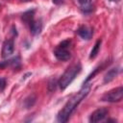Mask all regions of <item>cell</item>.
<instances>
[{
  "instance_id": "1",
  "label": "cell",
  "mask_w": 123,
  "mask_h": 123,
  "mask_svg": "<svg viewBox=\"0 0 123 123\" xmlns=\"http://www.w3.org/2000/svg\"><path fill=\"white\" fill-rule=\"evenodd\" d=\"M90 90V85H84L83 87L76 92L63 106V108L58 112L57 115V121L58 122H66L69 117L71 116V114L74 112V111L77 109V107L79 106V104L87 96V94L89 93Z\"/></svg>"
},
{
  "instance_id": "2",
  "label": "cell",
  "mask_w": 123,
  "mask_h": 123,
  "mask_svg": "<svg viewBox=\"0 0 123 123\" xmlns=\"http://www.w3.org/2000/svg\"><path fill=\"white\" fill-rule=\"evenodd\" d=\"M81 70H82V65L80 62H76L68 66L58 81V86H60V88L62 90H64L77 77V75L81 72Z\"/></svg>"
},
{
  "instance_id": "3",
  "label": "cell",
  "mask_w": 123,
  "mask_h": 123,
  "mask_svg": "<svg viewBox=\"0 0 123 123\" xmlns=\"http://www.w3.org/2000/svg\"><path fill=\"white\" fill-rule=\"evenodd\" d=\"M70 39H65L62 41L54 50V56L57 60L62 62H66L71 58V54L68 51V47L70 45Z\"/></svg>"
},
{
  "instance_id": "4",
  "label": "cell",
  "mask_w": 123,
  "mask_h": 123,
  "mask_svg": "<svg viewBox=\"0 0 123 123\" xmlns=\"http://www.w3.org/2000/svg\"><path fill=\"white\" fill-rule=\"evenodd\" d=\"M122 98H123V87L120 86L105 93L102 96L101 100L109 103H117V102H120Z\"/></svg>"
},
{
  "instance_id": "5",
  "label": "cell",
  "mask_w": 123,
  "mask_h": 123,
  "mask_svg": "<svg viewBox=\"0 0 123 123\" xmlns=\"http://www.w3.org/2000/svg\"><path fill=\"white\" fill-rule=\"evenodd\" d=\"M109 113V111L108 109L106 108H100V109H97L95 110L89 116V122L91 123H96V122H101L103 121L107 115Z\"/></svg>"
},
{
  "instance_id": "6",
  "label": "cell",
  "mask_w": 123,
  "mask_h": 123,
  "mask_svg": "<svg viewBox=\"0 0 123 123\" xmlns=\"http://www.w3.org/2000/svg\"><path fill=\"white\" fill-rule=\"evenodd\" d=\"M14 50V41L12 38L6 39L2 46V58H8L12 55Z\"/></svg>"
},
{
  "instance_id": "7",
  "label": "cell",
  "mask_w": 123,
  "mask_h": 123,
  "mask_svg": "<svg viewBox=\"0 0 123 123\" xmlns=\"http://www.w3.org/2000/svg\"><path fill=\"white\" fill-rule=\"evenodd\" d=\"M77 34L83 38V39H86V40H88L92 37V35H93V30L87 26H81L79 27V29L77 30Z\"/></svg>"
},
{
  "instance_id": "8",
  "label": "cell",
  "mask_w": 123,
  "mask_h": 123,
  "mask_svg": "<svg viewBox=\"0 0 123 123\" xmlns=\"http://www.w3.org/2000/svg\"><path fill=\"white\" fill-rule=\"evenodd\" d=\"M34 16H35V10H28V11H26V12H24L22 13L21 19H22V21H23L26 25L29 26V25L35 20Z\"/></svg>"
},
{
  "instance_id": "9",
  "label": "cell",
  "mask_w": 123,
  "mask_h": 123,
  "mask_svg": "<svg viewBox=\"0 0 123 123\" xmlns=\"http://www.w3.org/2000/svg\"><path fill=\"white\" fill-rule=\"evenodd\" d=\"M119 73V68L118 67H113L111 69H110L104 76V84L106 83H110L111 82Z\"/></svg>"
},
{
  "instance_id": "10",
  "label": "cell",
  "mask_w": 123,
  "mask_h": 123,
  "mask_svg": "<svg viewBox=\"0 0 123 123\" xmlns=\"http://www.w3.org/2000/svg\"><path fill=\"white\" fill-rule=\"evenodd\" d=\"M29 29H30V32H31L32 35L37 36V35H38V34L41 32L42 24H41L40 21H36V20H34V21L29 25Z\"/></svg>"
},
{
  "instance_id": "11",
  "label": "cell",
  "mask_w": 123,
  "mask_h": 123,
  "mask_svg": "<svg viewBox=\"0 0 123 123\" xmlns=\"http://www.w3.org/2000/svg\"><path fill=\"white\" fill-rule=\"evenodd\" d=\"M109 63H110V62H104V63H102L101 65L97 66V67H96V68L93 70V72H91V73H90V74H89V75L86 77V79L84 81V85L87 84V83H88V82H89L91 79H93V78H94V76H95V75H96V74H97L99 71H101L103 68H105V66H106L107 64H109Z\"/></svg>"
},
{
  "instance_id": "12",
  "label": "cell",
  "mask_w": 123,
  "mask_h": 123,
  "mask_svg": "<svg viewBox=\"0 0 123 123\" xmlns=\"http://www.w3.org/2000/svg\"><path fill=\"white\" fill-rule=\"evenodd\" d=\"M19 63H20V59L17 56L16 58H13V59H11L9 61L0 62V67H5V66H8V65H12L13 67H16L17 65H19Z\"/></svg>"
},
{
  "instance_id": "13",
  "label": "cell",
  "mask_w": 123,
  "mask_h": 123,
  "mask_svg": "<svg viewBox=\"0 0 123 123\" xmlns=\"http://www.w3.org/2000/svg\"><path fill=\"white\" fill-rule=\"evenodd\" d=\"M36 101H37L36 95L35 94H31L27 98H25V100H24V107L26 109H30V108H32L36 104Z\"/></svg>"
},
{
  "instance_id": "14",
  "label": "cell",
  "mask_w": 123,
  "mask_h": 123,
  "mask_svg": "<svg viewBox=\"0 0 123 123\" xmlns=\"http://www.w3.org/2000/svg\"><path fill=\"white\" fill-rule=\"evenodd\" d=\"M101 43H102V39H98V40L95 42L94 46L92 47V49H91V51H90L89 59H94V58L97 56V54H98V52H99V50H100V47H101Z\"/></svg>"
},
{
  "instance_id": "15",
  "label": "cell",
  "mask_w": 123,
  "mask_h": 123,
  "mask_svg": "<svg viewBox=\"0 0 123 123\" xmlns=\"http://www.w3.org/2000/svg\"><path fill=\"white\" fill-rule=\"evenodd\" d=\"M48 89L50 91H54L56 89V87L58 86V81L55 79V78H52L49 82H48Z\"/></svg>"
},
{
  "instance_id": "16",
  "label": "cell",
  "mask_w": 123,
  "mask_h": 123,
  "mask_svg": "<svg viewBox=\"0 0 123 123\" xmlns=\"http://www.w3.org/2000/svg\"><path fill=\"white\" fill-rule=\"evenodd\" d=\"M78 2L80 3L81 8H84V7L91 5V0H78Z\"/></svg>"
},
{
  "instance_id": "17",
  "label": "cell",
  "mask_w": 123,
  "mask_h": 123,
  "mask_svg": "<svg viewBox=\"0 0 123 123\" xmlns=\"http://www.w3.org/2000/svg\"><path fill=\"white\" fill-rule=\"evenodd\" d=\"M6 87V79L0 77V92H2Z\"/></svg>"
},
{
  "instance_id": "18",
  "label": "cell",
  "mask_w": 123,
  "mask_h": 123,
  "mask_svg": "<svg viewBox=\"0 0 123 123\" xmlns=\"http://www.w3.org/2000/svg\"><path fill=\"white\" fill-rule=\"evenodd\" d=\"M52 2L55 5H62L63 3V0H52Z\"/></svg>"
},
{
  "instance_id": "19",
  "label": "cell",
  "mask_w": 123,
  "mask_h": 123,
  "mask_svg": "<svg viewBox=\"0 0 123 123\" xmlns=\"http://www.w3.org/2000/svg\"><path fill=\"white\" fill-rule=\"evenodd\" d=\"M20 1H22V2H29V1H31V0H20Z\"/></svg>"
},
{
  "instance_id": "20",
  "label": "cell",
  "mask_w": 123,
  "mask_h": 123,
  "mask_svg": "<svg viewBox=\"0 0 123 123\" xmlns=\"http://www.w3.org/2000/svg\"><path fill=\"white\" fill-rule=\"evenodd\" d=\"M111 1H113V2H118V1H120V0H111Z\"/></svg>"
}]
</instances>
